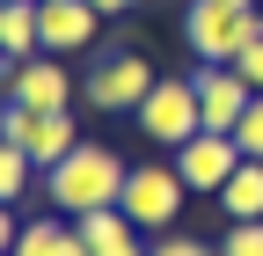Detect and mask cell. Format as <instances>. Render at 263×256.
<instances>
[{
	"instance_id": "cell-1",
	"label": "cell",
	"mask_w": 263,
	"mask_h": 256,
	"mask_svg": "<svg viewBox=\"0 0 263 256\" xmlns=\"http://www.w3.org/2000/svg\"><path fill=\"white\" fill-rule=\"evenodd\" d=\"M124 154H110L103 139H81L73 154H66L59 169H44L37 183H44V205L51 212H66V220H88V212H103V205H117L124 198Z\"/></svg>"
},
{
	"instance_id": "cell-2",
	"label": "cell",
	"mask_w": 263,
	"mask_h": 256,
	"mask_svg": "<svg viewBox=\"0 0 263 256\" xmlns=\"http://www.w3.org/2000/svg\"><path fill=\"white\" fill-rule=\"evenodd\" d=\"M256 37H263V15L241 8V0H190V8H183L190 66H234Z\"/></svg>"
},
{
	"instance_id": "cell-3",
	"label": "cell",
	"mask_w": 263,
	"mask_h": 256,
	"mask_svg": "<svg viewBox=\"0 0 263 256\" xmlns=\"http://www.w3.org/2000/svg\"><path fill=\"white\" fill-rule=\"evenodd\" d=\"M117 205H124V220H132L139 234H168L176 220H183V205H190V183H183L176 161H132Z\"/></svg>"
},
{
	"instance_id": "cell-4",
	"label": "cell",
	"mask_w": 263,
	"mask_h": 256,
	"mask_svg": "<svg viewBox=\"0 0 263 256\" xmlns=\"http://www.w3.org/2000/svg\"><path fill=\"white\" fill-rule=\"evenodd\" d=\"M154 81H161L154 59L132 51V44H117V51H103V59L81 74V103H88V110H110V117H132V110L154 95Z\"/></svg>"
},
{
	"instance_id": "cell-5",
	"label": "cell",
	"mask_w": 263,
	"mask_h": 256,
	"mask_svg": "<svg viewBox=\"0 0 263 256\" xmlns=\"http://www.w3.org/2000/svg\"><path fill=\"white\" fill-rule=\"evenodd\" d=\"M132 117H139V132L154 139V147H183V139H197V132H205V110H197V81L190 74H161L154 81V95H146V103L139 110H132Z\"/></svg>"
},
{
	"instance_id": "cell-6",
	"label": "cell",
	"mask_w": 263,
	"mask_h": 256,
	"mask_svg": "<svg viewBox=\"0 0 263 256\" xmlns=\"http://www.w3.org/2000/svg\"><path fill=\"white\" fill-rule=\"evenodd\" d=\"M0 139H15L29 161H37V176H44V169H59L66 154L81 147L73 110H22V103H8V110H0Z\"/></svg>"
},
{
	"instance_id": "cell-7",
	"label": "cell",
	"mask_w": 263,
	"mask_h": 256,
	"mask_svg": "<svg viewBox=\"0 0 263 256\" xmlns=\"http://www.w3.org/2000/svg\"><path fill=\"white\" fill-rule=\"evenodd\" d=\"M176 169L190 183V198H219L227 176L241 169V147H234V132H197V139L176 147Z\"/></svg>"
},
{
	"instance_id": "cell-8",
	"label": "cell",
	"mask_w": 263,
	"mask_h": 256,
	"mask_svg": "<svg viewBox=\"0 0 263 256\" xmlns=\"http://www.w3.org/2000/svg\"><path fill=\"white\" fill-rule=\"evenodd\" d=\"M197 81V110H205V132H234L241 110L256 103V88L241 81V66H190Z\"/></svg>"
},
{
	"instance_id": "cell-9",
	"label": "cell",
	"mask_w": 263,
	"mask_h": 256,
	"mask_svg": "<svg viewBox=\"0 0 263 256\" xmlns=\"http://www.w3.org/2000/svg\"><path fill=\"white\" fill-rule=\"evenodd\" d=\"M8 103H22V110H73V74L51 51H37L22 66H8Z\"/></svg>"
},
{
	"instance_id": "cell-10",
	"label": "cell",
	"mask_w": 263,
	"mask_h": 256,
	"mask_svg": "<svg viewBox=\"0 0 263 256\" xmlns=\"http://www.w3.org/2000/svg\"><path fill=\"white\" fill-rule=\"evenodd\" d=\"M37 29H44V51H88L95 29H103V15L88 8V0H37Z\"/></svg>"
},
{
	"instance_id": "cell-11",
	"label": "cell",
	"mask_w": 263,
	"mask_h": 256,
	"mask_svg": "<svg viewBox=\"0 0 263 256\" xmlns=\"http://www.w3.org/2000/svg\"><path fill=\"white\" fill-rule=\"evenodd\" d=\"M81 227V242L95 249V256H146L154 249V234H139L124 220V205H103V212H88V220H73Z\"/></svg>"
},
{
	"instance_id": "cell-12",
	"label": "cell",
	"mask_w": 263,
	"mask_h": 256,
	"mask_svg": "<svg viewBox=\"0 0 263 256\" xmlns=\"http://www.w3.org/2000/svg\"><path fill=\"white\" fill-rule=\"evenodd\" d=\"M15 256H95V249L81 242V227H73L66 212H37V220H22Z\"/></svg>"
},
{
	"instance_id": "cell-13",
	"label": "cell",
	"mask_w": 263,
	"mask_h": 256,
	"mask_svg": "<svg viewBox=\"0 0 263 256\" xmlns=\"http://www.w3.org/2000/svg\"><path fill=\"white\" fill-rule=\"evenodd\" d=\"M44 51V29H37V0H8L0 8V59L8 66H22V59Z\"/></svg>"
},
{
	"instance_id": "cell-14",
	"label": "cell",
	"mask_w": 263,
	"mask_h": 256,
	"mask_svg": "<svg viewBox=\"0 0 263 256\" xmlns=\"http://www.w3.org/2000/svg\"><path fill=\"white\" fill-rule=\"evenodd\" d=\"M219 212L227 220H263V161L241 154V169L227 176V190H219Z\"/></svg>"
},
{
	"instance_id": "cell-15",
	"label": "cell",
	"mask_w": 263,
	"mask_h": 256,
	"mask_svg": "<svg viewBox=\"0 0 263 256\" xmlns=\"http://www.w3.org/2000/svg\"><path fill=\"white\" fill-rule=\"evenodd\" d=\"M29 183H37V161H29L15 139H0V205H22Z\"/></svg>"
},
{
	"instance_id": "cell-16",
	"label": "cell",
	"mask_w": 263,
	"mask_h": 256,
	"mask_svg": "<svg viewBox=\"0 0 263 256\" xmlns=\"http://www.w3.org/2000/svg\"><path fill=\"white\" fill-rule=\"evenodd\" d=\"M219 256H263V220H227Z\"/></svg>"
},
{
	"instance_id": "cell-17",
	"label": "cell",
	"mask_w": 263,
	"mask_h": 256,
	"mask_svg": "<svg viewBox=\"0 0 263 256\" xmlns=\"http://www.w3.org/2000/svg\"><path fill=\"white\" fill-rule=\"evenodd\" d=\"M234 147L249 154V161H263V95H256L249 110H241V124H234Z\"/></svg>"
},
{
	"instance_id": "cell-18",
	"label": "cell",
	"mask_w": 263,
	"mask_h": 256,
	"mask_svg": "<svg viewBox=\"0 0 263 256\" xmlns=\"http://www.w3.org/2000/svg\"><path fill=\"white\" fill-rule=\"evenodd\" d=\"M146 256H219V249H205L197 234H183V227H168V234H154V249Z\"/></svg>"
},
{
	"instance_id": "cell-19",
	"label": "cell",
	"mask_w": 263,
	"mask_h": 256,
	"mask_svg": "<svg viewBox=\"0 0 263 256\" xmlns=\"http://www.w3.org/2000/svg\"><path fill=\"white\" fill-rule=\"evenodd\" d=\"M234 66H241V81H249V88H256V95H263V37H256V44H249V51H241V59H234Z\"/></svg>"
},
{
	"instance_id": "cell-20",
	"label": "cell",
	"mask_w": 263,
	"mask_h": 256,
	"mask_svg": "<svg viewBox=\"0 0 263 256\" xmlns=\"http://www.w3.org/2000/svg\"><path fill=\"white\" fill-rule=\"evenodd\" d=\"M15 234H22V220H15V205H0V256H15Z\"/></svg>"
},
{
	"instance_id": "cell-21",
	"label": "cell",
	"mask_w": 263,
	"mask_h": 256,
	"mask_svg": "<svg viewBox=\"0 0 263 256\" xmlns=\"http://www.w3.org/2000/svg\"><path fill=\"white\" fill-rule=\"evenodd\" d=\"M88 8L103 15V22H110V15H132V8H139V0H88Z\"/></svg>"
},
{
	"instance_id": "cell-22",
	"label": "cell",
	"mask_w": 263,
	"mask_h": 256,
	"mask_svg": "<svg viewBox=\"0 0 263 256\" xmlns=\"http://www.w3.org/2000/svg\"><path fill=\"white\" fill-rule=\"evenodd\" d=\"M0 110H8V59H0Z\"/></svg>"
},
{
	"instance_id": "cell-23",
	"label": "cell",
	"mask_w": 263,
	"mask_h": 256,
	"mask_svg": "<svg viewBox=\"0 0 263 256\" xmlns=\"http://www.w3.org/2000/svg\"><path fill=\"white\" fill-rule=\"evenodd\" d=\"M241 8H256V0H241Z\"/></svg>"
},
{
	"instance_id": "cell-24",
	"label": "cell",
	"mask_w": 263,
	"mask_h": 256,
	"mask_svg": "<svg viewBox=\"0 0 263 256\" xmlns=\"http://www.w3.org/2000/svg\"><path fill=\"white\" fill-rule=\"evenodd\" d=\"M0 8H8V0H0Z\"/></svg>"
}]
</instances>
